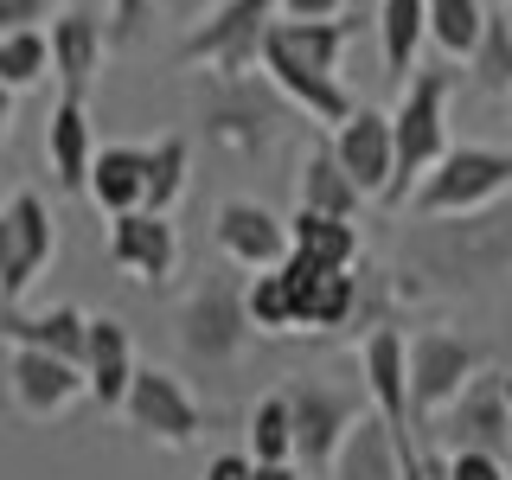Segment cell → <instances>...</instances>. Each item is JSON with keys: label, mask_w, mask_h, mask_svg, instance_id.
Returning a JSON list of instances; mask_svg holds the SVG:
<instances>
[{"label": "cell", "mask_w": 512, "mask_h": 480, "mask_svg": "<svg viewBox=\"0 0 512 480\" xmlns=\"http://www.w3.org/2000/svg\"><path fill=\"white\" fill-rule=\"evenodd\" d=\"M391 116V180H384L378 205H404L410 186L448 154V71H410L397 84Z\"/></svg>", "instance_id": "6da1fadb"}, {"label": "cell", "mask_w": 512, "mask_h": 480, "mask_svg": "<svg viewBox=\"0 0 512 480\" xmlns=\"http://www.w3.org/2000/svg\"><path fill=\"white\" fill-rule=\"evenodd\" d=\"M512 192V148H480V141H448V154L423 180L410 186V218H468V212H493Z\"/></svg>", "instance_id": "7a4b0ae2"}, {"label": "cell", "mask_w": 512, "mask_h": 480, "mask_svg": "<svg viewBox=\"0 0 512 480\" xmlns=\"http://www.w3.org/2000/svg\"><path fill=\"white\" fill-rule=\"evenodd\" d=\"M480 372V352L448 327H416L404 333V384H410V416L429 423L461 397V384Z\"/></svg>", "instance_id": "3957f363"}, {"label": "cell", "mask_w": 512, "mask_h": 480, "mask_svg": "<svg viewBox=\"0 0 512 480\" xmlns=\"http://www.w3.org/2000/svg\"><path fill=\"white\" fill-rule=\"evenodd\" d=\"M116 410H122L148 442H160V448H192V442H199V429H205L199 397H192L186 378L167 372V365H135Z\"/></svg>", "instance_id": "277c9868"}, {"label": "cell", "mask_w": 512, "mask_h": 480, "mask_svg": "<svg viewBox=\"0 0 512 480\" xmlns=\"http://www.w3.org/2000/svg\"><path fill=\"white\" fill-rule=\"evenodd\" d=\"M282 404H288V461H295V474L327 480V461L340 448L346 423L359 416V404L346 391H333V384H314V378L282 384Z\"/></svg>", "instance_id": "5b68a950"}, {"label": "cell", "mask_w": 512, "mask_h": 480, "mask_svg": "<svg viewBox=\"0 0 512 480\" xmlns=\"http://www.w3.org/2000/svg\"><path fill=\"white\" fill-rule=\"evenodd\" d=\"M269 20H276V0H218L180 39V64H212L218 77H250L256 39H263Z\"/></svg>", "instance_id": "8992f818"}, {"label": "cell", "mask_w": 512, "mask_h": 480, "mask_svg": "<svg viewBox=\"0 0 512 480\" xmlns=\"http://www.w3.org/2000/svg\"><path fill=\"white\" fill-rule=\"evenodd\" d=\"M250 346V320H244V288L231 282H205L199 295L180 308V352L192 365H231Z\"/></svg>", "instance_id": "52a82bcc"}, {"label": "cell", "mask_w": 512, "mask_h": 480, "mask_svg": "<svg viewBox=\"0 0 512 480\" xmlns=\"http://www.w3.org/2000/svg\"><path fill=\"white\" fill-rule=\"evenodd\" d=\"M346 20H269L256 39V64L269 71H308V77H340L346 52Z\"/></svg>", "instance_id": "ba28073f"}, {"label": "cell", "mask_w": 512, "mask_h": 480, "mask_svg": "<svg viewBox=\"0 0 512 480\" xmlns=\"http://www.w3.org/2000/svg\"><path fill=\"white\" fill-rule=\"evenodd\" d=\"M276 276L288 288V314H295V327L327 333V327H346L352 308H359V282H352V269H320V263H308V256L288 250L276 263Z\"/></svg>", "instance_id": "9c48e42d"}, {"label": "cell", "mask_w": 512, "mask_h": 480, "mask_svg": "<svg viewBox=\"0 0 512 480\" xmlns=\"http://www.w3.org/2000/svg\"><path fill=\"white\" fill-rule=\"evenodd\" d=\"M327 154L359 186V199H384V180H391V116L359 103L340 128H327Z\"/></svg>", "instance_id": "30bf717a"}, {"label": "cell", "mask_w": 512, "mask_h": 480, "mask_svg": "<svg viewBox=\"0 0 512 480\" xmlns=\"http://www.w3.org/2000/svg\"><path fill=\"white\" fill-rule=\"evenodd\" d=\"M7 384H13V404H20L32 423H52V416L77 410V404L90 397L77 365L52 359V352H32V346H13V359H7Z\"/></svg>", "instance_id": "8fae6325"}, {"label": "cell", "mask_w": 512, "mask_h": 480, "mask_svg": "<svg viewBox=\"0 0 512 480\" xmlns=\"http://www.w3.org/2000/svg\"><path fill=\"white\" fill-rule=\"evenodd\" d=\"M442 416H448V448H480V455H500L506 461L512 416L500 404V372H474Z\"/></svg>", "instance_id": "7c38bea8"}, {"label": "cell", "mask_w": 512, "mask_h": 480, "mask_svg": "<svg viewBox=\"0 0 512 480\" xmlns=\"http://www.w3.org/2000/svg\"><path fill=\"white\" fill-rule=\"evenodd\" d=\"M212 231H218V250L231 256L237 269H250V276L256 269H276L288 256V224L256 199H224Z\"/></svg>", "instance_id": "4fadbf2b"}, {"label": "cell", "mask_w": 512, "mask_h": 480, "mask_svg": "<svg viewBox=\"0 0 512 480\" xmlns=\"http://www.w3.org/2000/svg\"><path fill=\"white\" fill-rule=\"evenodd\" d=\"M7 224H13V256H7V276H0V301H20L32 282H39V269L52 263L58 237H52V212H45V199L32 186H20L7 199Z\"/></svg>", "instance_id": "5bb4252c"}, {"label": "cell", "mask_w": 512, "mask_h": 480, "mask_svg": "<svg viewBox=\"0 0 512 480\" xmlns=\"http://www.w3.org/2000/svg\"><path fill=\"white\" fill-rule=\"evenodd\" d=\"M109 256L135 282H167L180 269V237L154 212H122V218H109Z\"/></svg>", "instance_id": "9a60e30c"}, {"label": "cell", "mask_w": 512, "mask_h": 480, "mask_svg": "<svg viewBox=\"0 0 512 480\" xmlns=\"http://www.w3.org/2000/svg\"><path fill=\"white\" fill-rule=\"evenodd\" d=\"M77 372H84V391L103 410L122 404L128 372H135V346H128V327L116 314H90L84 320V359H77Z\"/></svg>", "instance_id": "2e32d148"}, {"label": "cell", "mask_w": 512, "mask_h": 480, "mask_svg": "<svg viewBox=\"0 0 512 480\" xmlns=\"http://www.w3.org/2000/svg\"><path fill=\"white\" fill-rule=\"evenodd\" d=\"M45 58H52L64 96H84V84L96 77V64H103V20L90 7H58L52 32H45Z\"/></svg>", "instance_id": "e0dca14e"}, {"label": "cell", "mask_w": 512, "mask_h": 480, "mask_svg": "<svg viewBox=\"0 0 512 480\" xmlns=\"http://www.w3.org/2000/svg\"><path fill=\"white\" fill-rule=\"evenodd\" d=\"M45 160H52V180L64 192H84L90 180V160H96V128L84 96H58L52 116H45Z\"/></svg>", "instance_id": "ac0fdd59"}, {"label": "cell", "mask_w": 512, "mask_h": 480, "mask_svg": "<svg viewBox=\"0 0 512 480\" xmlns=\"http://www.w3.org/2000/svg\"><path fill=\"white\" fill-rule=\"evenodd\" d=\"M327 480H404V461H397V442L384 436V423L372 410H359L346 423L340 448L327 461Z\"/></svg>", "instance_id": "d6986e66"}, {"label": "cell", "mask_w": 512, "mask_h": 480, "mask_svg": "<svg viewBox=\"0 0 512 480\" xmlns=\"http://www.w3.org/2000/svg\"><path fill=\"white\" fill-rule=\"evenodd\" d=\"M84 308H45V314H20L7 308L0 314V333H7L13 346H32V352H52V359L77 365L84 359Z\"/></svg>", "instance_id": "ffe728a7"}, {"label": "cell", "mask_w": 512, "mask_h": 480, "mask_svg": "<svg viewBox=\"0 0 512 480\" xmlns=\"http://www.w3.org/2000/svg\"><path fill=\"white\" fill-rule=\"evenodd\" d=\"M186 186H192V141L186 135H160L154 148H141V212L173 218Z\"/></svg>", "instance_id": "44dd1931"}, {"label": "cell", "mask_w": 512, "mask_h": 480, "mask_svg": "<svg viewBox=\"0 0 512 480\" xmlns=\"http://www.w3.org/2000/svg\"><path fill=\"white\" fill-rule=\"evenodd\" d=\"M295 212H320V218H359V186L340 173V160L327 154V141H314L308 154H301V173H295Z\"/></svg>", "instance_id": "7402d4cb"}, {"label": "cell", "mask_w": 512, "mask_h": 480, "mask_svg": "<svg viewBox=\"0 0 512 480\" xmlns=\"http://www.w3.org/2000/svg\"><path fill=\"white\" fill-rule=\"evenodd\" d=\"M288 224V250L308 256L320 269H352L359 263V224L352 218H320V212H295Z\"/></svg>", "instance_id": "603a6c76"}, {"label": "cell", "mask_w": 512, "mask_h": 480, "mask_svg": "<svg viewBox=\"0 0 512 480\" xmlns=\"http://www.w3.org/2000/svg\"><path fill=\"white\" fill-rule=\"evenodd\" d=\"M84 192L96 199V212H109V218L141 212V148H128V141H116V148H96Z\"/></svg>", "instance_id": "cb8c5ba5"}, {"label": "cell", "mask_w": 512, "mask_h": 480, "mask_svg": "<svg viewBox=\"0 0 512 480\" xmlns=\"http://www.w3.org/2000/svg\"><path fill=\"white\" fill-rule=\"evenodd\" d=\"M378 52H384V77L404 84L423 52V0H378Z\"/></svg>", "instance_id": "d4e9b609"}, {"label": "cell", "mask_w": 512, "mask_h": 480, "mask_svg": "<svg viewBox=\"0 0 512 480\" xmlns=\"http://www.w3.org/2000/svg\"><path fill=\"white\" fill-rule=\"evenodd\" d=\"M487 20V0H423V39L442 58H468Z\"/></svg>", "instance_id": "484cf974"}, {"label": "cell", "mask_w": 512, "mask_h": 480, "mask_svg": "<svg viewBox=\"0 0 512 480\" xmlns=\"http://www.w3.org/2000/svg\"><path fill=\"white\" fill-rule=\"evenodd\" d=\"M468 64H474V84L487 96H512V32L493 7H487V20H480V39H474Z\"/></svg>", "instance_id": "4316f807"}, {"label": "cell", "mask_w": 512, "mask_h": 480, "mask_svg": "<svg viewBox=\"0 0 512 480\" xmlns=\"http://www.w3.org/2000/svg\"><path fill=\"white\" fill-rule=\"evenodd\" d=\"M52 71V58H45V26H32V32H7L0 39V90H32L39 77Z\"/></svg>", "instance_id": "83f0119b"}, {"label": "cell", "mask_w": 512, "mask_h": 480, "mask_svg": "<svg viewBox=\"0 0 512 480\" xmlns=\"http://www.w3.org/2000/svg\"><path fill=\"white\" fill-rule=\"evenodd\" d=\"M244 320L250 333H295V314H288V288L276 269H256L244 288Z\"/></svg>", "instance_id": "f1b7e54d"}, {"label": "cell", "mask_w": 512, "mask_h": 480, "mask_svg": "<svg viewBox=\"0 0 512 480\" xmlns=\"http://www.w3.org/2000/svg\"><path fill=\"white\" fill-rule=\"evenodd\" d=\"M250 461H288V404H282V391L256 397V410H250Z\"/></svg>", "instance_id": "f546056e"}, {"label": "cell", "mask_w": 512, "mask_h": 480, "mask_svg": "<svg viewBox=\"0 0 512 480\" xmlns=\"http://www.w3.org/2000/svg\"><path fill=\"white\" fill-rule=\"evenodd\" d=\"M154 20V0H109V26H103V45H135Z\"/></svg>", "instance_id": "4dcf8cb0"}, {"label": "cell", "mask_w": 512, "mask_h": 480, "mask_svg": "<svg viewBox=\"0 0 512 480\" xmlns=\"http://www.w3.org/2000/svg\"><path fill=\"white\" fill-rule=\"evenodd\" d=\"M442 480H512L500 455H480V448H448L442 455Z\"/></svg>", "instance_id": "1f68e13d"}, {"label": "cell", "mask_w": 512, "mask_h": 480, "mask_svg": "<svg viewBox=\"0 0 512 480\" xmlns=\"http://www.w3.org/2000/svg\"><path fill=\"white\" fill-rule=\"evenodd\" d=\"M52 20V0H0V39L7 32H32Z\"/></svg>", "instance_id": "d6a6232c"}, {"label": "cell", "mask_w": 512, "mask_h": 480, "mask_svg": "<svg viewBox=\"0 0 512 480\" xmlns=\"http://www.w3.org/2000/svg\"><path fill=\"white\" fill-rule=\"evenodd\" d=\"M346 0H276V20H340Z\"/></svg>", "instance_id": "836d02e7"}, {"label": "cell", "mask_w": 512, "mask_h": 480, "mask_svg": "<svg viewBox=\"0 0 512 480\" xmlns=\"http://www.w3.org/2000/svg\"><path fill=\"white\" fill-rule=\"evenodd\" d=\"M205 480H250V455H212L205 461Z\"/></svg>", "instance_id": "e575fe53"}, {"label": "cell", "mask_w": 512, "mask_h": 480, "mask_svg": "<svg viewBox=\"0 0 512 480\" xmlns=\"http://www.w3.org/2000/svg\"><path fill=\"white\" fill-rule=\"evenodd\" d=\"M250 480H301L295 461H250Z\"/></svg>", "instance_id": "d590c367"}, {"label": "cell", "mask_w": 512, "mask_h": 480, "mask_svg": "<svg viewBox=\"0 0 512 480\" xmlns=\"http://www.w3.org/2000/svg\"><path fill=\"white\" fill-rule=\"evenodd\" d=\"M7 256H13V224H7V205H0V276H7Z\"/></svg>", "instance_id": "8d00e7d4"}, {"label": "cell", "mask_w": 512, "mask_h": 480, "mask_svg": "<svg viewBox=\"0 0 512 480\" xmlns=\"http://www.w3.org/2000/svg\"><path fill=\"white\" fill-rule=\"evenodd\" d=\"M7 135H13V90H0V148H7Z\"/></svg>", "instance_id": "74e56055"}, {"label": "cell", "mask_w": 512, "mask_h": 480, "mask_svg": "<svg viewBox=\"0 0 512 480\" xmlns=\"http://www.w3.org/2000/svg\"><path fill=\"white\" fill-rule=\"evenodd\" d=\"M500 404H506V416H512V372H500Z\"/></svg>", "instance_id": "f35d334b"}, {"label": "cell", "mask_w": 512, "mask_h": 480, "mask_svg": "<svg viewBox=\"0 0 512 480\" xmlns=\"http://www.w3.org/2000/svg\"><path fill=\"white\" fill-rule=\"evenodd\" d=\"M500 20H506V32H512V0H506V7H500Z\"/></svg>", "instance_id": "ab89813d"}, {"label": "cell", "mask_w": 512, "mask_h": 480, "mask_svg": "<svg viewBox=\"0 0 512 480\" xmlns=\"http://www.w3.org/2000/svg\"><path fill=\"white\" fill-rule=\"evenodd\" d=\"M506 103H512V96H506Z\"/></svg>", "instance_id": "60d3db41"}]
</instances>
